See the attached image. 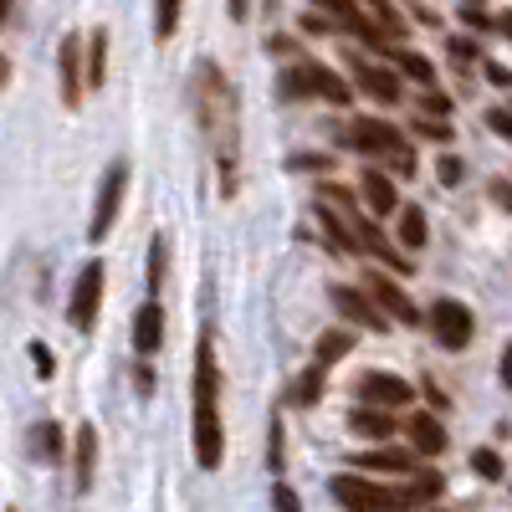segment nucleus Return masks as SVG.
<instances>
[{
  "label": "nucleus",
  "instance_id": "nucleus-1",
  "mask_svg": "<svg viewBox=\"0 0 512 512\" xmlns=\"http://www.w3.org/2000/svg\"><path fill=\"white\" fill-rule=\"evenodd\" d=\"M195 113L205 123L210 154H216V175H221V195L231 200L241 190V108H236V88L216 62L195 67Z\"/></svg>",
  "mask_w": 512,
  "mask_h": 512
},
{
  "label": "nucleus",
  "instance_id": "nucleus-2",
  "mask_svg": "<svg viewBox=\"0 0 512 512\" xmlns=\"http://www.w3.org/2000/svg\"><path fill=\"white\" fill-rule=\"evenodd\" d=\"M195 461L216 472L226 461V431H221V369L210 338L195 344Z\"/></svg>",
  "mask_w": 512,
  "mask_h": 512
},
{
  "label": "nucleus",
  "instance_id": "nucleus-3",
  "mask_svg": "<svg viewBox=\"0 0 512 512\" xmlns=\"http://www.w3.org/2000/svg\"><path fill=\"white\" fill-rule=\"evenodd\" d=\"M338 144L344 149H359L369 159H390L395 164V175H420V164H415V149L400 139V128L395 123H379V118H354L349 128H338Z\"/></svg>",
  "mask_w": 512,
  "mask_h": 512
},
{
  "label": "nucleus",
  "instance_id": "nucleus-4",
  "mask_svg": "<svg viewBox=\"0 0 512 512\" xmlns=\"http://www.w3.org/2000/svg\"><path fill=\"white\" fill-rule=\"evenodd\" d=\"M333 487V497L344 502L349 512H410V507H420L410 492H390V487H379V482H369V477H333L328 482Z\"/></svg>",
  "mask_w": 512,
  "mask_h": 512
},
{
  "label": "nucleus",
  "instance_id": "nucleus-5",
  "mask_svg": "<svg viewBox=\"0 0 512 512\" xmlns=\"http://www.w3.org/2000/svg\"><path fill=\"white\" fill-rule=\"evenodd\" d=\"M425 323H431L436 344H441V349H451V354H456V349H466V344H472V333H477L472 308L456 303V297H436L431 313H425Z\"/></svg>",
  "mask_w": 512,
  "mask_h": 512
},
{
  "label": "nucleus",
  "instance_id": "nucleus-6",
  "mask_svg": "<svg viewBox=\"0 0 512 512\" xmlns=\"http://www.w3.org/2000/svg\"><path fill=\"white\" fill-rule=\"evenodd\" d=\"M123 190H128V159H113L103 169V185H98V205H93V221H88V241L98 246L113 221H118V205H123Z\"/></svg>",
  "mask_w": 512,
  "mask_h": 512
},
{
  "label": "nucleus",
  "instance_id": "nucleus-7",
  "mask_svg": "<svg viewBox=\"0 0 512 512\" xmlns=\"http://www.w3.org/2000/svg\"><path fill=\"white\" fill-rule=\"evenodd\" d=\"M103 282H108L103 262H88V267L77 272V282H72V308H67V318H72V328H77V333H93V328H98Z\"/></svg>",
  "mask_w": 512,
  "mask_h": 512
},
{
  "label": "nucleus",
  "instance_id": "nucleus-8",
  "mask_svg": "<svg viewBox=\"0 0 512 512\" xmlns=\"http://www.w3.org/2000/svg\"><path fill=\"white\" fill-rule=\"evenodd\" d=\"M328 297H333V308L344 313L354 328H364V333H390V313H384L379 303H374V292L364 287H328Z\"/></svg>",
  "mask_w": 512,
  "mask_h": 512
},
{
  "label": "nucleus",
  "instance_id": "nucleus-9",
  "mask_svg": "<svg viewBox=\"0 0 512 512\" xmlns=\"http://www.w3.org/2000/svg\"><path fill=\"white\" fill-rule=\"evenodd\" d=\"M364 287L374 292V303L384 308V313H390L395 323H420V308L410 303V292L395 282V277H384V272H369L364 277Z\"/></svg>",
  "mask_w": 512,
  "mask_h": 512
},
{
  "label": "nucleus",
  "instance_id": "nucleus-10",
  "mask_svg": "<svg viewBox=\"0 0 512 512\" xmlns=\"http://www.w3.org/2000/svg\"><path fill=\"white\" fill-rule=\"evenodd\" d=\"M359 400H364V405H384V410H395V405H410V400H415V390H410L405 379H395V374L369 369V374L359 379Z\"/></svg>",
  "mask_w": 512,
  "mask_h": 512
},
{
  "label": "nucleus",
  "instance_id": "nucleus-11",
  "mask_svg": "<svg viewBox=\"0 0 512 512\" xmlns=\"http://www.w3.org/2000/svg\"><path fill=\"white\" fill-rule=\"evenodd\" d=\"M349 72H354V82L374 98V103H400V77L390 72V67H374V62H364V57H349Z\"/></svg>",
  "mask_w": 512,
  "mask_h": 512
},
{
  "label": "nucleus",
  "instance_id": "nucleus-12",
  "mask_svg": "<svg viewBox=\"0 0 512 512\" xmlns=\"http://www.w3.org/2000/svg\"><path fill=\"white\" fill-rule=\"evenodd\" d=\"M349 226H354V236H359V246H364V251H374L379 262H390L395 272H410V256H405V251H395V246H390V236H384V231H379L369 216L349 210Z\"/></svg>",
  "mask_w": 512,
  "mask_h": 512
},
{
  "label": "nucleus",
  "instance_id": "nucleus-13",
  "mask_svg": "<svg viewBox=\"0 0 512 512\" xmlns=\"http://www.w3.org/2000/svg\"><path fill=\"white\" fill-rule=\"evenodd\" d=\"M303 67V77H308V93H318V98H328L333 108H349V98H354V88L344 77H338L333 67H323V62H297Z\"/></svg>",
  "mask_w": 512,
  "mask_h": 512
},
{
  "label": "nucleus",
  "instance_id": "nucleus-14",
  "mask_svg": "<svg viewBox=\"0 0 512 512\" xmlns=\"http://www.w3.org/2000/svg\"><path fill=\"white\" fill-rule=\"evenodd\" d=\"M159 344H164V308H159V297H149V303L134 313V349L154 354Z\"/></svg>",
  "mask_w": 512,
  "mask_h": 512
},
{
  "label": "nucleus",
  "instance_id": "nucleus-15",
  "mask_svg": "<svg viewBox=\"0 0 512 512\" xmlns=\"http://www.w3.org/2000/svg\"><path fill=\"white\" fill-rule=\"evenodd\" d=\"M82 47H88V41L67 36L62 52H57V57H62V103H67V108H77V103H82V88H88V77L77 72V52H82Z\"/></svg>",
  "mask_w": 512,
  "mask_h": 512
},
{
  "label": "nucleus",
  "instance_id": "nucleus-16",
  "mask_svg": "<svg viewBox=\"0 0 512 512\" xmlns=\"http://www.w3.org/2000/svg\"><path fill=\"white\" fill-rule=\"evenodd\" d=\"M318 226H323V236H328V251H338V256L364 251V246H359V236H354V226L338 221V210H333L328 200H318Z\"/></svg>",
  "mask_w": 512,
  "mask_h": 512
},
{
  "label": "nucleus",
  "instance_id": "nucleus-17",
  "mask_svg": "<svg viewBox=\"0 0 512 512\" xmlns=\"http://www.w3.org/2000/svg\"><path fill=\"white\" fill-rule=\"evenodd\" d=\"M364 200H369L374 216H390V210H400V190H395V180L384 175V169H364Z\"/></svg>",
  "mask_w": 512,
  "mask_h": 512
},
{
  "label": "nucleus",
  "instance_id": "nucleus-18",
  "mask_svg": "<svg viewBox=\"0 0 512 512\" xmlns=\"http://www.w3.org/2000/svg\"><path fill=\"white\" fill-rule=\"evenodd\" d=\"M349 431L354 436H369V441H390L395 436V415H384V405L374 410V405H359L354 415H349Z\"/></svg>",
  "mask_w": 512,
  "mask_h": 512
},
{
  "label": "nucleus",
  "instance_id": "nucleus-19",
  "mask_svg": "<svg viewBox=\"0 0 512 512\" xmlns=\"http://www.w3.org/2000/svg\"><path fill=\"white\" fill-rule=\"evenodd\" d=\"M354 461L364 466V472H384V477H405V472H415L410 451H390V446H379V451H359Z\"/></svg>",
  "mask_w": 512,
  "mask_h": 512
},
{
  "label": "nucleus",
  "instance_id": "nucleus-20",
  "mask_svg": "<svg viewBox=\"0 0 512 512\" xmlns=\"http://www.w3.org/2000/svg\"><path fill=\"white\" fill-rule=\"evenodd\" d=\"M93 477H98V431L82 425L77 431V492H93Z\"/></svg>",
  "mask_w": 512,
  "mask_h": 512
},
{
  "label": "nucleus",
  "instance_id": "nucleus-21",
  "mask_svg": "<svg viewBox=\"0 0 512 512\" xmlns=\"http://www.w3.org/2000/svg\"><path fill=\"white\" fill-rule=\"evenodd\" d=\"M410 441H415V451H425V456H441V451H446V425H441L436 415H410Z\"/></svg>",
  "mask_w": 512,
  "mask_h": 512
},
{
  "label": "nucleus",
  "instance_id": "nucleus-22",
  "mask_svg": "<svg viewBox=\"0 0 512 512\" xmlns=\"http://www.w3.org/2000/svg\"><path fill=\"white\" fill-rule=\"evenodd\" d=\"M395 57V67L410 77V82H420V88H436V62L431 57H420V52H410V47H384Z\"/></svg>",
  "mask_w": 512,
  "mask_h": 512
},
{
  "label": "nucleus",
  "instance_id": "nucleus-23",
  "mask_svg": "<svg viewBox=\"0 0 512 512\" xmlns=\"http://www.w3.org/2000/svg\"><path fill=\"white\" fill-rule=\"evenodd\" d=\"M425 236H431V226H425V210H420V205H400V246H405V251H420Z\"/></svg>",
  "mask_w": 512,
  "mask_h": 512
},
{
  "label": "nucleus",
  "instance_id": "nucleus-24",
  "mask_svg": "<svg viewBox=\"0 0 512 512\" xmlns=\"http://www.w3.org/2000/svg\"><path fill=\"white\" fill-rule=\"evenodd\" d=\"M103 77H108V31L98 26L88 36V88H103Z\"/></svg>",
  "mask_w": 512,
  "mask_h": 512
},
{
  "label": "nucleus",
  "instance_id": "nucleus-25",
  "mask_svg": "<svg viewBox=\"0 0 512 512\" xmlns=\"http://www.w3.org/2000/svg\"><path fill=\"white\" fill-rule=\"evenodd\" d=\"M31 451H36V461H62V431L52 420H41L31 431Z\"/></svg>",
  "mask_w": 512,
  "mask_h": 512
},
{
  "label": "nucleus",
  "instance_id": "nucleus-26",
  "mask_svg": "<svg viewBox=\"0 0 512 512\" xmlns=\"http://www.w3.org/2000/svg\"><path fill=\"white\" fill-rule=\"evenodd\" d=\"M318 395H323V364H313V369H303V379L287 390V400L292 405H318Z\"/></svg>",
  "mask_w": 512,
  "mask_h": 512
},
{
  "label": "nucleus",
  "instance_id": "nucleus-27",
  "mask_svg": "<svg viewBox=\"0 0 512 512\" xmlns=\"http://www.w3.org/2000/svg\"><path fill=\"white\" fill-rule=\"evenodd\" d=\"M349 349H354V333H349V328H333V333H323V338H318V364L344 359Z\"/></svg>",
  "mask_w": 512,
  "mask_h": 512
},
{
  "label": "nucleus",
  "instance_id": "nucleus-28",
  "mask_svg": "<svg viewBox=\"0 0 512 512\" xmlns=\"http://www.w3.org/2000/svg\"><path fill=\"white\" fill-rule=\"evenodd\" d=\"M180 6H185V0H154V36L159 41H169L180 31Z\"/></svg>",
  "mask_w": 512,
  "mask_h": 512
},
{
  "label": "nucleus",
  "instance_id": "nucleus-29",
  "mask_svg": "<svg viewBox=\"0 0 512 512\" xmlns=\"http://www.w3.org/2000/svg\"><path fill=\"white\" fill-rule=\"evenodd\" d=\"M472 472H477L482 482H497V477H502V456H497V451H487V446H482V451H472Z\"/></svg>",
  "mask_w": 512,
  "mask_h": 512
},
{
  "label": "nucleus",
  "instance_id": "nucleus-30",
  "mask_svg": "<svg viewBox=\"0 0 512 512\" xmlns=\"http://www.w3.org/2000/svg\"><path fill=\"white\" fill-rule=\"evenodd\" d=\"M415 134H425V139H436V144H451V123H446V118H436V113H431V118L420 113V123H415Z\"/></svg>",
  "mask_w": 512,
  "mask_h": 512
},
{
  "label": "nucleus",
  "instance_id": "nucleus-31",
  "mask_svg": "<svg viewBox=\"0 0 512 512\" xmlns=\"http://www.w3.org/2000/svg\"><path fill=\"white\" fill-rule=\"evenodd\" d=\"M441 487H446L441 472H420L415 487H410V497H415V502H431V497H441Z\"/></svg>",
  "mask_w": 512,
  "mask_h": 512
},
{
  "label": "nucleus",
  "instance_id": "nucleus-32",
  "mask_svg": "<svg viewBox=\"0 0 512 512\" xmlns=\"http://www.w3.org/2000/svg\"><path fill=\"white\" fill-rule=\"evenodd\" d=\"M159 282H164V236L149 241V292H159Z\"/></svg>",
  "mask_w": 512,
  "mask_h": 512
},
{
  "label": "nucleus",
  "instance_id": "nucleus-33",
  "mask_svg": "<svg viewBox=\"0 0 512 512\" xmlns=\"http://www.w3.org/2000/svg\"><path fill=\"white\" fill-rule=\"evenodd\" d=\"M272 512H303V502H297V492H292L287 482L272 487Z\"/></svg>",
  "mask_w": 512,
  "mask_h": 512
},
{
  "label": "nucleus",
  "instance_id": "nucleus-34",
  "mask_svg": "<svg viewBox=\"0 0 512 512\" xmlns=\"http://www.w3.org/2000/svg\"><path fill=\"white\" fill-rule=\"evenodd\" d=\"M436 175H441V185H461V175H466V164H461L456 154H446V159L436 164Z\"/></svg>",
  "mask_w": 512,
  "mask_h": 512
},
{
  "label": "nucleus",
  "instance_id": "nucleus-35",
  "mask_svg": "<svg viewBox=\"0 0 512 512\" xmlns=\"http://www.w3.org/2000/svg\"><path fill=\"white\" fill-rule=\"evenodd\" d=\"M446 47H451V62H461V67H466V62H477V41H466V36H451Z\"/></svg>",
  "mask_w": 512,
  "mask_h": 512
},
{
  "label": "nucleus",
  "instance_id": "nucleus-36",
  "mask_svg": "<svg viewBox=\"0 0 512 512\" xmlns=\"http://www.w3.org/2000/svg\"><path fill=\"white\" fill-rule=\"evenodd\" d=\"M487 128H492L497 139H507V144H512V113H507V108H492V113H487Z\"/></svg>",
  "mask_w": 512,
  "mask_h": 512
},
{
  "label": "nucleus",
  "instance_id": "nucleus-37",
  "mask_svg": "<svg viewBox=\"0 0 512 512\" xmlns=\"http://www.w3.org/2000/svg\"><path fill=\"white\" fill-rule=\"evenodd\" d=\"M318 200H328V205H344V216L354 210V195H349L344 185H323V190H318Z\"/></svg>",
  "mask_w": 512,
  "mask_h": 512
},
{
  "label": "nucleus",
  "instance_id": "nucleus-38",
  "mask_svg": "<svg viewBox=\"0 0 512 512\" xmlns=\"http://www.w3.org/2000/svg\"><path fill=\"white\" fill-rule=\"evenodd\" d=\"M420 113H436V118H446V113H451V98H446V93H425V98H420Z\"/></svg>",
  "mask_w": 512,
  "mask_h": 512
},
{
  "label": "nucleus",
  "instance_id": "nucleus-39",
  "mask_svg": "<svg viewBox=\"0 0 512 512\" xmlns=\"http://www.w3.org/2000/svg\"><path fill=\"white\" fill-rule=\"evenodd\" d=\"M292 169H308V175H318V169H328V154H292Z\"/></svg>",
  "mask_w": 512,
  "mask_h": 512
},
{
  "label": "nucleus",
  "instance_id": "nucleus-40",
  "mask_svg": "<svg viewBox=\"0 0 512 512\" xmlns=\"http://www.w3.org/2000/svg\"><path fill=\"white\" fill-rule=\"evenodd\" d=\"M31 359H36V369H41V379H52V374H57V364H52V354H47V344H31Z\"/></svg>",
  "mask_w": 512,
  "mask_h": 512
},
{
  "label": "nucleus",
  "instance_id": "nucleus-41",
  "mask_svg": "<svg viewBox=\"0 0 512 512\" xmlns=\"http://www.w3.org/2000/svg\"><path fill=\"white\" fill-rule=\"evenodd\" d=\"M487 195H492L497 205H507V210H512V185H507V180H492V185H487Z\"/></svg>",
  "mask_w": 512,
  "mask_h": 512
},
{
  "label": "nucleus",
  "instance_id": "nucleus-42",
  "mask_svg": "<svg viewBox=\"0 0 512 512\" xmlns=\"http://www.w3.org/2000/svg\"><path fill=\"white\" fill-rule=\"evenodd\" d=\"M461 21H466V26H477V31H487V26H492V21H487L477 6H461Z\"/></svg>",
  "mask_w": 512,
  "mask_h": 512
},
{
  "label": "nucleus",
  "instance_id": "nucleus-43",
  "mask_svg": "<svg viewBox=\"0 0 512 512\" xmlns=\"http://www.w3.org/2000/svg\"><path fill=\"white\" fill-rule=\"evenodd\" d=\"M487 77L497 82V88H512V72H507V67H497V62H487Z\"/></svg>",
  "mask_w": 512,
  "mask_h": 512
},
{
  "label": "nucleus",
  "instance_id": "nucleus-44",
  "mask_svg": "<svg viewBox=\"0 0 512 512\" xmlns=\"http://www.w3.org/2000/svg\"><path fill=\"white\" fill-rule=\"evenodd\" d=\"M226 11H231V21H246L251 16V0H226Z\"/></svg>",
  "mask_w": 512,
  "mask_h": 512
},
{
  "label": "nucleus",
  "instance_id": "nucleus-45",
  "mask_svg": "<svg viewBox=\"0 0 512 512\" xmlns=\"http://www.w3.org/2000/svg\"><path fill=\"white\" fill-rule=\"evenodd\" d=\"M134 384H139V390L149 395V390H154V374H149V369H134Z\"/></svg>",
  "mask_w": 512,
  "mask_h": 512
},
{
  "label": "nucleus",
  "instance_id": "nucleus-46",
  "mask_svg": "<svg viewBox=\"0 0 512 512\" xmlns=\"http://www.w3.org/2000/svg\"><path fill=\"white\" fill-rule=\"evenodd\" d=\"M502 384L512 390V344H507V354H502Z\"/></svg>",
  "mask_w": 512,
  "mask_h": 512
},
{
  "label": "nucleus",
  "instance_id": "nucleus-47",
  "mask_svg": "<svg viewBox=\"0 0 512 512\" xmlns=\"http://www.w3.org/2000/svg\"><path fill=\"white\" fill-rule=\"evenodd\" d=\"M497 31H502V36H512V11H507V16H497Z\"/></svg>",
  "mask_w": 512,
  "mask_h": 512
},
{
  "label": "nucleus",
  "instance_id": "nucleus-48",
  "mask_svg": "<svg viewBox=\"0 0 512 512\" xmlns=\"http://www.w3.org/2000/svg\"><path fill=\"white\" fill-rule=\"evenodd\" d=\"M6 77H11V62H6V57H0V88H6Z\"/></svg>",
  "mask_w": 512,
  "mask_h": 512
},
{
  "label": "nucleus",
  "instance_id": "nucleus-49",
  "mask_svg": "<svg viewBox=\"0 0 512 512\" xmlns=\"http://www.w3.org/2000/svg\"><path fill=\"white\" fill-rule=\"evenodd\" d=\"M472 6H482V0H472Z\"/></svg>",
  "mask_w": 512,
  "mask_h": 512
}]
</instances>
